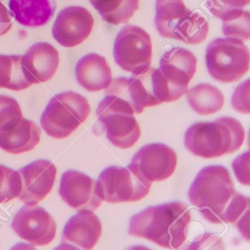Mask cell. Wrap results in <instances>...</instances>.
<instances>
[{
    "mask_svg": "<svg viewBox=\"0 0 250 250\" xmlns=\"http://www.w3.org/2000/svg\"><path fill=\"white\" fill-rule=\"evenodd\" d=\"M21 189V181L19 172L0 165V204L17 198Z\"/></svg>",
    "mask_w": 250,
    "mask_h": 250,
    "instance_id": "cell-26",
    "label": "cell"
},
{
    "mask_svg": "<svg viewBox=\"0 0 250 250\" xmlns=\"http://www.w3.org/2000/svg\"><path fill=\"white\" fill-rule=\"evenodd\" d=\"M209 32L207 21L195 12H191L187 21L175 33V39L187 44L203 43Z\"/></svg>",
    "mask_w": 250,
    "mask_h": 250,
    "instance_id": "cell-24",
    "label": "cell"
},
{
    "mask_svg": "<svg viewBox=\"0 0 250 250\" xmlns=\"http://www.w3.org/2000/svg\"><path fill=\"white\" fill-rule=\"evenodd\" d=\"M232 167L238 181L243 185L250 186V151L235 158L232 162Z\"/></svg>",
    "mask_w": 250,
    "mask_h": 250,
    "instance_id": "cell-30",
    "label": "cell"
},
{
    "mask_svg": "<svg viewBox=\"0 0 250 250\" xmlns=\"http://www.w3.org/2000/svg\"><path fill=\"white\" fill-rule=\"evenodd\" d=\"M94 25L91 13L80 6H70L60 12L54 23L52 36L64 47L83 43L90 36Z\"/></svg>",
    "mask_w": 250,
    "mask_h": 250,
    "instance_id": "cell-12",
    "label": "cell"
},
{
    "mask_svg": "<svg viewBox=\"0 0 250 250\" xmlns=\"http://www.w3.org/2000/svg\"><path fill=\"white\" fill-rule=\"evenodd\" d=\"M11 27L12 21L11 14L0 0V36L8 33Z\"/></svg>",
    "mask_w": 250,
    "mask_h": 250,
    "instance_id": "cell-31",
    "label": "cell"
},
{
    "mask_svg": "<svg viewBox=\"0 0 250 250\" xmlns=\"http://www.w3.org/2000/svg\"><path fill=\"white\" fill-rule=\"evenodd\" d=\"M222 31L228 39L247 41L250 38V14L249 11L239 10L228 20L222 21Z\"/></svg>",
    "mask_w": 250,
    "mask_h": 250,
    "instance_id": "cell-25",
    "label": "cell"
},
{
    "mask_svg": "<svg viewBox=\"0 0 250 250\" xmlns=\"http://www.w3.org/2000/svg\"><path fill=\"white\" fill-rule=\"evenodd\" d=\"M197 58L184 48H172L161 58V73L169 85L182 97L197 69Z\"/></svg>",
    "mask_w": 250,
    "mask_h": 250,
    "instance_id": "cell-15",
    "label": "cell"
},
{
    "mask_svg": "<svg viewBox=\"0 0 250 250\" xmlns=\"http://www.w3.org/2000/svg\"><path fill=\"white\" fill-rule=\"evenodd\" d=\"M102 231V222L93 210H79L65 224L60 248L92 250Z\"/></svg>",
    "mask_w": 250,
    "mask_h": 250,
    "instance_id": "cell-14",
    "label": "cell"
},
{
    "mask_svg": "<svg viewBox=\"0 0 250 250\" xmlns=\"http://www.w3.org/2000/svg\"><path fill=\"white\" fill-rule=\"evenodd\" d=\"M21 189L18 198L26 205H37L50 193L57 175L51 161L38 159L19 170Z\"/></svg>",
    "mask_w": 250,
    "mask_h": 250,
    "instance_id": "cell-13",
    "label": "cell"
},
{
    "mask_svg": "<svg viewBox=\"0 0 250 250\" xmlns=\"http://www.w3.org/2000/svg\"><path fill=\"white\" fill-rule=\"evenodd\" d=\"M231 104L237 112L250 114V80L243 82L236 87L232 94Z\"/></svg>",
    "mask_w": 250,
    "mask_h": 250,
    "instance_id": "cell-29",
    "label": "cell"
},
{
    "mask_svg": "<svg viewBox=\"0 0 250 250\" xmlns=\"http://www.w3.org/2000/svg\"><path fill=\"white\" fill-rule=\"evenodd\" d=\"M41 135L39 125L23 118L14 128L0 132V148L12 154L27 153L39 144Z\"/></svg>",
    "mask_w": 250,
    "mask_h": 250,
    "instance_id": "cell-19",
    "label": "cell"
},
{
    "mask_svg": "<svg viewBox=\"0 0 250 250\" xmlns=\"http://www.w3.org/2000/svg\"><path fill=\"white\" fill-rule=\"evenodd\" d=\"M134 110L125 101L106 95L96 109L98 119L106 131V137L115 147H132L140 137L141 131Z\"/></svg>",
    "mask_w": 250,
    "mask_h": 250,
    "instance_id": "cell-6",
    "label": "cell"
},
{
    "mask_svg": "<svg viewBox=\"0 0 250 250\" xmlns=\"http://www.w3.org/2000/svg\"><path fill=\"white\" fill-rule=\"evenodd\" d=\"M22 118L18 102L11 96L0 95V132L14 128Z\"/></svg>",
    "mask_w": 250,
    "mask_h": 250,
    "instance_id": "cell-27",
    "label": "cell"
},
{
    "mask_svg": "<svg viewBox=\"0 0 250 250\" xmlns=\"http://www.w3.org/2000/svg\"><path fill=\"white\" fill-rule=\"evenodd\" d=\"M97 182L101 199L112 204L143 200L152 184L128 166L108 167L101 172Z\"/></svg>",
    "mask_w": 250,
    "mask_h": 250,
    "instance_id": "cell-7",
    "label": "cell"
},
{
    "mask_svg": "<svg viewBox=\"0 0 250 250\" xmlns=\"http://www.w3.org/2000/svg\"><path fill=\"white\" fill-rule=\"evenodd\" d=\"M191 12L183 0H156L155 26L158 33L162 37L175 39Z\"/></svg>",
    "mask_w": 250,
    "mask_h": 250,
    "instance_id": "cell-20",
    "label": "cell"
},
{
    "mask_svg": "<svg viewBox=\"0 0 250 250\" xmlns=\"http://www.w3.org/2000/svg\"><path fill=\"white\" fill-rule=\"evenodd\" d=\"M102 20L119 25L128 22L138 10L140 0H90Z\"/></svg>",
    "mask_w": 250,
    "mask_h": 250,
    "instance_id": "cell-22",
    "label": "cell"
},
{
    "mask_svg": "<svg viewBox=\"0 0 250 250\" xmlns=\"http://www.w3.org/2000/svg\"><path fill=\"white\" fill-rule=\"evenodd\" d=\"M87 99L74 91H66L54 96L41 118L45 132L55 139L71 135L90 115Z\"/></svg>",
    "mask_w": 250,
    "mask_h": 250,
    "instance_id": "cell-4",
    "label": "cell"
},
{
    "mask_svg": "<svg viewBox=\"0 0 250 250\" xmlns=\"http://www.w3.org/2000/svg\"><path fill=\"white\" fill-rule=\"evenodd\" d=\"M190 203L213 224H235L248 238L250 197L237 192L229 171L210 165L197 174L188 190Z\"/></svg>",
    "mask_w": 250,
    "mask_h": 250,
    "instance_id": "cell-1",
    "label": "cell"
},
{
    "mask_svg": "<svg viewBox=\"0 0 250 250\" xmlns=\"http://www.w3.org/2000/svg\"><path fill=\"white\" fill-rule=\"evenodd\" d=\"M59 191L62 200L78 211H93L103 201L99 196L97 181L75 169H69L62 174Z\"/></svg>",
    "mask_w": 250,
    "mask_h": 250,
    "instance_id": "cell-11",
    "label": "cell"
},
{
    "mask_svg": "<svg viewBox=\"0 0 250 250\" xmlns=\"http://www.w3.org/2000/svg\"><path fill=\"white\" fill-rule=\"evenodd\" d=\"M22 55H0V87L15 91L32 85L21 65Z\"/></svg>",
    "mask_w": 250,
    "mask_h": 250,
    "instance_id": "cell-23",
    "label": "cell"
},
{
    "mask_svg": "<svg viewBox=\"0 0 250 250\" xmlns=\"http://www.w3.org/2000/svg\"><path fill=\"white\" fill-rule=\"evenodd\" d=\"M11 15L24 27H39L47 24L56 9L55 0H10Z\"/></svg>",
    "mask_w": 250,
    "mask_h": 250,
    "instance_id": "cell-18",
    "label": "cell"
},
{
    "mask_svg": "<svg viewBox=\"0 0 250 250\" xmlns=\"http://www.w3.org/2000/svg\"><path fill=\"white\" fill-rule=\"evenodd\" d=\"M190 221L187 205L169 202L150 206L134 214L130 219L128 234L165 248L178 249L187 239Z\"/></svg>",
    "mask_w": 250,
    "mask_h": 250,
    "instance_id": "cell-2",
    "label": "cell"
},
{
    "mask_svg": "<svg viewBox=\"0 0 250 250\" xmlns=\"http://www.w3.org/2000/svg\"><path fill=\"white\" fill-rule=\"evenodd\" d=\"M250 0H206V7L216 18L225 20L250 4Z\"/></svg>",
    "mask_w": 250,
    "mask_h": 250,
    "instance_id": "cell-28",
    "label": "cell"
},
{
    "mask_svg": "<svg viewBox=\"0 0 250 250\" xmlns=\"http://www.w3.org/2000/svg\"><path fill=\"white\" fill-rule=\"evenodd\" d=\"M206 62L212 78L222 83L241 80L250 68V51L241 40L216 39L206 48Z\"/></svg>",
    "mask_w": 250,
    "mask_h": 250,
    "instance_id": "cell-5",
    "label": "cell"
},
{
    "mask_svg": "<svg viewBox=\"0 0 250 250\" xmlns=\"http://www.w3.org/2000/svg\"><path fill=\"white\" fill-rule=\"evenodd\" d=\"M79 84L89 92L107 88L112 82V71L104 57L96 53L83 57L76 65Z\"/></svg>",
    "mask_w": 250,
    "mask_h": 250,
    "instance_id": "cell-17",
    "label": "cell"
},
{
    "mask_svg": "<svg viewBox=\"0 0 250 250\" xmlns=\"http://www.w3.org/2000/svg\"><path fill=\"white\" fill-rule=\"evenodd\" d=\"M187 98L191 109L200 115H212L219 112L225 102L222 92L208 83H201L191 87L187 91Z\"/></svg>",
    "mask_w": 250,
    "mask_h": 250,
    "instance_id": "cell-21",
    "label": "cell"
},
{
    "mask_svg": "<svg viewBox=\"0 0 250 250\" xmlns=\"http://www.w3.org/2000/svg\"><path fill=\"white\" fill-rule=\"evenodd\" d=\"M11 228L24 241L43 247L55 239L57 224L52 215L37 205H26L13 219Z\"/></svg>",
    "mask_w": 250,
    "mask_h": 250,
    "instance_id": "cell-9",
    "label": "cell"
},
{
    "mask_svg": "<svg viewBox=\"0 0 250 250\" xmlns=\"http://www.w3.org/2000/svg\"><path fill=\"white\" fill-rule=\"evenodd\" d=\"M176 165L177 155L173 149L163 143H151L140 148L128 166L152 183L169 178Z\"/></svg>",
    "mask_w": 250,
    "mask_h": 250,
    "instance_id": "cell-10",
    "label": "cell"
},
{
    "mask_svg": "<svg viewBox=\"0 0 250 250\" xmlns=\"http://www.w3.org/2000/svg\"><path fill=\"white\" fill-rule=\"evenodd\" d=\"M245 138L242 124L232 117H222L213 122L193 124L184 137L186 147L193 154L213 159L235 153Z\"/></svg>",
    "mask_w": 250,
    "mask_h": 250,
    "instance_id": "cell-3",
    "label": "cell"
},
{
    "mask_svg": "<svg viewBox=\"0 0 250 250\" xmlns=\"http://www.w3.org/2000/svg\"><path fill=\"white\" fill-rule=\"evenodd\" d=\"M113 55L115 62L124 71L142 72L151 63L150 36L138 26H125L115 39Z\"/></svg>",
    "mask_w": 250,
    "mask_h": 250,
    "instance_id": "cell-8",
    "label": "cell"
},
{
    "mask_svg": "<svg viewBox=\"0 0 250 250\" xmlns=\"http://www.w3.org/2000/svg\"><path fill=\"white\" fill-rule=\"evenodd\" d=\"M59 62V52L46 42L35 43L21 58L23 71L32 84L51 80L57 72Z\"/></svg>",
    "mask_w": 250,
    "mask_h": 250,
    "instance_id": "cell-16",
    "label": "cell"
}]
</instances>
